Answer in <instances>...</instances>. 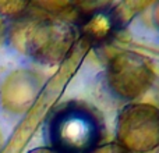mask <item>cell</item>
I'll list each match as a JSON object with an SVG mask.
<instances>
[{"label":"cell","instance_id":"obj_10","mask_svg":"<svg viewBox=\"0 0 159 153\" xmlns=\"http://www.w3.org/2000/svg\"><path fill=\"white\" fill-rule=\"evenodd\" d=\"M27 153H56L52 148H48V146H41V148H34L31 151H28Z\"/></svg>","mask_w":159,"mask_h":153},{"label":"cell","instance_id":"obj_11","mask_svg":"<svg viewBox=\"0 0 159 153\" xmlns=\"http://www.w3.org/2000/svg\"><path fill=\"white\" fill-rule=\"evenodd\" d=\"M2 146H3V135H2V131H0V151H2Z\"/></svg>","mask_w":159,"mask_h":153},{"label":"cell","instance_id":"obj_5","mask_svg":"<svg viewBox=\"0 0 159 153\" xmlns=\"http://www.w3.org/2000/svg\"><path fill=\"white\" fill-rule=\"evenodd\" d=\"M130 3H101L92 8L81 7V14L77 21L81 35L92 46L107 43L121 28L126 25V11Z\"/></svg>","mask_w":159,"mask_h":153},{"label":"cell","instance_id":"obj_3","mask_svg":"<svg viewBox=\"0 0 159 153\" xmlns=\"http://www.w3.org/2000/svg\"><path fill=\"white\" fill-rule=\"evenodd\" d=\"M117 143L131 153H148L159 148V109L149 103H130L116 120Z\"/></svg>","mask_w":159,"mask_h":153},{"label":"cell","instance_id":"obj_8","mask_svg":"<svg viewBox=\"0 0 159 153\" xmlns=\"http://www.w3.org/2000/svg\"><path fill=\"white\" fill-rule=\"evenodd\" d=\"M91 153H131V152H129L126 148H123L117 142H109L105 143V145H99Z\"/></svg>","mask_w":159,"mask_h":153},{"label":"cell","instance_id":"obj_4","mask_svg":"<svg viewBox=\"0 0 159 153\" xmlns=\"http://www.w3.org/2000/svg\"><path fill=\"white\" fill-rule=\"evenodd\" d=\"M155 81L151 64L135 52H121L113 56L106 66V84L117 98L135 100Z\"/></svg>","mask_w":159,"mask_h":153},{"label":"cell","instance_id":"obj_12","mask_svg":"<svg viewBox=\"0 0 159 153\" xmlns=\"http://www.w3.org/2000/svg\"><path fill=\"white\" fill-rule=\"evenodd\" d=\"M157 153H159V148H158V152H157Z\"/></svg>","mask_w":159,"mask_h":153},{"label":"cell","instance_id":"obj_6","mask_svg":"<svg viewBox=\"0 0 159 153\" xmlns=\"http://www.w3.org/2000/svg\"><path fill=\"white\" fill-rule=\"evenodd\" d=\"M41 90L39 79L34 72L20 70L7 76L0 89L4 109L11 113H24L35 102Z\"/></svg>","mask_w":159,"mask_h":153},{"label":"cell","instance_id":"obj_1","mask_svg":"<svg viewBox=\"0 0 159 153\" xmlns=\"http://www.w3.org/2000/svg\"><path fill=\"white\" fill-rule=\"evenodd\" d=\"M105 135L101 113L89 103L69 100L53 110L48 137L56 153H91Z\"/></svg>","mask_w":159,"mask_h":153},{"label":"cell","instance_id":"obj_2","mask_svg":"<svg viewBox=\"0 0 159 153\" xmlns=\"http://www.w3.org/2000/svg\"><path fill=\"white\" fill-rule=\"evenodd\" d=\"M75 36V28L61 18L20 20L10 31L13 45L36 63L49 66L67 57Z\"/></svg>","mask_w":159,"mask_h":153},{"label":"cell","instance_id":"obj_7","mask_svg":"<svg viewBox=\"0 0 159 153\" xmlns=\"http://www.w3.org/2000/svg\"><path fill=\"white\" fill-rule=\"evenodd\" d=\"M30 8V3L24 2H6L0 3V14L7 17H22Z\"/></svg>","mask_w":159,"mask_h":153},{"label":"cell","instance_id":"obj_9","mask_svg":"<svg viewBox=\"0 0 159 153\" xmlns=\"http://www.w3.org/2000/svg\"><path fill=\"white\" fill-rule=\"evenodd\" d=\"M152 21L159 28V2L155 3L154 7H152Z\"/></svg>","mask_w":159,"mask_h":153}]
</instances>
